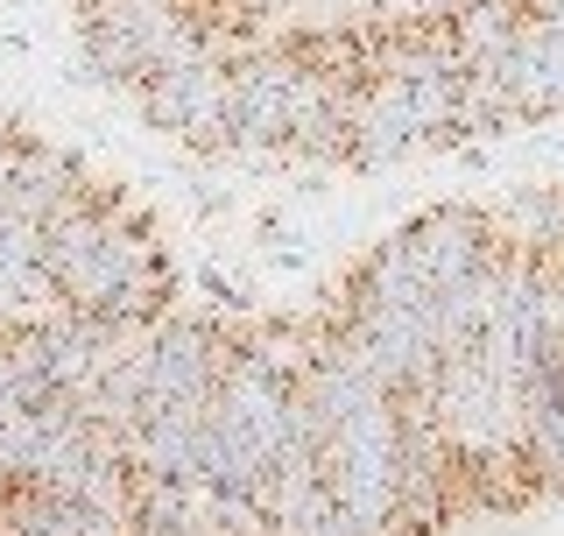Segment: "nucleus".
Listing matches in <instances>:
<instances>
[{
    "label": "nucleus",
    "mask_w": 564,
    "mask_h": 536,
    "mask_svg": "<svg viewBox=\"0 0 564 536\" xmlns=\"http://www.w3.org/2000/svg\"><path fill=\"white\" fill-rule=\"evenodd\" d=\"M43 276L57 282L70 311L113 318V325H149L176 311V261L163 226L93 170L43 219Z\"/></svg>",
    "instance_id": "1"
},
{
    "label": "nucleus",
    "mask_w": 564,
    "mask_h": 536,
    "mask_svg": "<svg viewBox=\"0 0 564 536\" xmlns=\"http://www.w3.org/2000/svg\"><path fill=\"white\" fill-rule=\"evenodd\" d=\"M141 114H149L155 135L184 141L198 156H226V106H234V57H198V64H176L163 78L141 85Z\"/></svg>",
    "instance_id": "2"
},
{
    "label": "nucleus",
    "mask_w": 564,
    "mask_h": 536,
    "mask_svg": "<svg viewBox=\"0 0 564 536\" xmlns=\"http://www.w3.org/2000/svg\"><path fill=\"white\" fill-rule=\"evenodd\" d=\"M402 247H410L416 276L431 282V297H452V290H466V282L480 276L501 240H494L487 205H431L423 219L402 226Z\"/></svg>",
    "instance_id": "3"
},
{
    "label": "nucleus",
    "mask_w": 564,
    "mask_h": 536,
    "mask_svg": "<svg viewBox=\"0 0 564 536\" xmlns=\"http://www.w3.org/2000/svg\"><path fill=\"white\" fill-rule=\"evenodd\" d=\"M410 156H431L410 85L388 78V71H367L360 93H352V120H346V170H388V163H410Z\"/></svg>",
    "instance_id": "4"
},
{
    "label": "nucleus",
    "mask_w": 564,
    "mask_h": 536,
    "mask_svg": "<svg viewBox=\"0 0 564 536\" xmlns=\"http://www.w3.org/2000/svg\"><path fill=\"white\" fill-rule=\"evenodd\" d=\"M494 78H501V93H508L516 128H522V120L564 114V29L522 14V29L508 35V50L494 57Z\"/></svg>",
    "instance_id": "5"
},
{
    "label": "nucleus",
    "mask_w": 564,
    "mask_h": 536,
    "mask_svg": "<svg viewBox=\"0 0 564 536\" xmlns=\"http://www.w3.org/2000/svg\"><path fill=\"white\" fill-rule=\"evenodd\" d=\"M516 29H522V0H466V8L445 22L458 64H494Z\"/></svg>",
    "instance_id": "6"
}]
</instances>
